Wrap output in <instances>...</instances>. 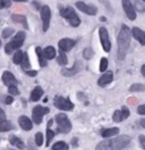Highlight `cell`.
Listing matches in <instances>:
<instances>
[{"instance_id":"5bb4252c","label":"cell","mask_w":145,"mask_h":150,"mask_svg":"<svg viewBox=\"0 0 145 150\" xmlns=\"http://www.w3.org/2000/svg\"><path fill=\"white\" fill-rule=\"evenodd\" d=\"M18 123H19V126L24 130V131H31L32 127H33V122L27 117V116H20L18 118Z\"/></svg>"},{"instance_id":"f1b7e54d","label":"cell","mask_w":145,"mask_h":150,"mask_svg":"<svg viewBox=\"0 0 145 150\" xmlns=\"http://www.w3.org/2000/svg\"><path fill=\"white\" fill-rule=\"evenodd\" d=\"M25 38H26V34H25V32H23V31H19L17 34L15 35V38H14V41H16V42H18V43L23 45V43H24V41H25Z\"/></svg>"},{"instance_id":"74e56055","label":"cell","mask_w":145,"mask_h":150,"mask_svg":"<svg viewBox=\"0 0 145 150\" xmlns=\"http://www.w3.org/2000/svg\"><path fill=\"white\" fill-rule=\"evenodd\" d=\"M13 33H14V30H13V28H6V30H4V32H2V38L7 39V38L10 37Z\"/></svg>"},{"instance_id":"7a4b0ae2","label":"cell","mask_w":145,"mask_h":150,"mask_svg":"<svg viewBox=\"0 0 145 150\" xmlns=\"http://www.w3.org/2000/svg\"><path fill=\"white\" fill-rule=\"evenodd\" d=\"M130 137L128 135H119L113 139H106L98 143L95 150H122L126 148L130 142Z\"/></svg>"},{"instance_id":"8d00e7d4","label":"cell","mask_w":145,"mask_h":150,"mask_svg":"<svg viewBox=\"0 0 145 150\" xmlns=\"http://www.w3.org/2000/svg\"><path fill=\"white\" fill-rule=\"evenodd\" d=\"M1 8H9L11 6V0H0Z\"/></svg>"},{"instance_id":"7402d4cb","label":"cell","mask_w":145,"mask_h":150,"mask_svg":"<svg viewBox=\"0 0 145 150\" xmlns=\"http://www.w3.org/2000/svg\"><path fill=\"white\" fill-rule=\"evenodd\" d=\"M11 19H13L15 23H20V24H23V26H24L25 28H28L27 22H26V17H25V16H23V15H19V14H14V15L11 16Z\"/></svg>"},{"instance_id":"d6a6232c","label":"cell","mask_w":145,"mask_h":150,"mask_svg":"<svg viewBox=\"0 0 145 150\" xmlns=\"http://www.w3.org/2000/svg\"><path fill=\"white\" fill-rule=\"evenodd\" d=\"M54 137V132L52 130H50V126L48 125V130H46V142H45V146H49L50 144V141L52 140V138Z\"/></svg>"},{"instance_id":"6da1fadb","label":"cell","mask_w":145,"mask_h":150,"mask_svg":"<svg viewBox=\"0 0 145 150\" xmlns=\"http://www.w3.org/2000/svg\"><path fill=\"white\" fill-rule=\"evenodd\" d=\"M132 30L128 28L127 25H122L121 30L118 34L117 43H118V51H117V57L119 60H122L127 55L128 48L130 46V41H132Z\"/></svg>"},{"instance_id":"d4e9b609","label":"cell","mask_w":145,"mask_h":150,"mask_svg":"<svg viewBox=\"0 0 145 150\" xmlns=\"http://www.w3.org/2000/svg\"><path fill=\"white\" fill-rule=\"evenodd\" d=\"M23 57H24V52L22 51V50H17L16 52H15V55L13 57V62H14V64H20L22 63V60H23Z\"/></svg>"},{"instance_id":"836d02e7","label":"cell","mask_w":145,"mask_h":150,"mask_svg":"<svg viewBox=\"0 0 145 150\" xmlns=\"http://www.w3.org/2000/svg\"><path fill=\"white\" fill-rule=\"evenodd\" d=\"M107 68H108V59L103 57L100 62V72H106Z\"/></svg>"},{"instance_id":"7dc6e473","label":"cell","mask_w":145,"mask_h":150,"mask_svg":"<svg viewBox=\"0 0 145 150\" xmlns=\"http://www.w3.org/2000/svg\"><path fill=\"white\" fill-rule=\"evenodd\" d=\"M141 72H142L143 76H145V64L143 66H142V68H141Z\"/></svg>"},{"instance_id":"ac0fdd59","label":"cell","mask_w":145,"mask_h":150,"mask_svg":"<svg viewBox=\"0 0 145 150\" xmlns=\"http://www.w3.org/2000/svg\"><path fill=\"white\" fill-rule=\"evenodd\" d=\"M119 133V129L118 127H111V129H104L101 132V135L104 138V139H108L111 137H115Z\"/></svg>"},{"instance_id":"3957f363","label":"cell","mask_w":145,"mask_h":150,"mask_svg":"<svg viewBox=\"0 0 145 150\" xmlns=\"http://www.w3.org/2000/svg\"><path fill=\"white\" fill-rule=\"evenodd\" d=\"M56 123H57V130L60 133L67 134L72 130V123L69 121V118L67 117V115L63 112L56 115Z\"/></svg>"},{"instance_id":"8fae6325","label":"cell","mask_w":145,"mask_h":150,"mask_svg":"<svg viewBox=\"0 0 145 150\" xmlns=\"http://www.w3.org/2000/svg\"><path fill=\"white\" fill-rule=\"evenodd\" d=\"M82 63L81 62H76L75 63V65L72 66V68H63L61 69V74L63 76H67V77H69V76H74V75H76L82 69Z\"/></svg>"},{"instance_id":"f5cc1de1","label":"cell","mask_w":145,"mask_h":150,"mask_svg":"<svg viewBox=\"0 0 145 150\" xmlns=\"http://www.w3.org/2000/svg\"><path fill=\"white\" fill-rule=\"evenodd\" d=\"M30 150H33V149H30Z\"/></svg>"},{"instance_id":"2e32d148","label":"cell","mask_w":145,"mask_h":150,"mask_svg":"<svg viewBox=\"0 0 145 150\" xmlns=\"http://www.w3.org/2000/svg\"><path fill=\"white\" fill-rule=\"evenodd\" d=\"M112 80H113V73L109 71V72H106V73L98 80V84H99V86H106L107 84L111 83Z\"/></svg>"},{"instance_id":"60d3db41","label":"cell","mask_w":145,"mask_h":150,"mask_svg":"<svg viewBox=\"0 0 145 150\" xmlns=\"http://www.w3.org/2000/svg\"><path fill=\"white\" fill-rule=\"evenodd\" d=\"M137 112H138L139 115H145V105H141V106H138V108H137Z\"/></svg>"},{"instance_id":"ba28073f","label":"cell","mask_w":145,"mask_h":150,"mask_svg":"<svg viewBox=\"0 0 145 150\" xmlns=\"http://www.w3.org/2000/svg\"><path fill=\"white\" fill-rule=\"evenodd\" d=\"M41 13V19H42V23H43V32H46L49 25H50V19H51V9L49 6H42V8L40 10Z\"/></svg>"},{"instance_id":"681fc988","label":"cell","mask_w":145,"mask_h":150,"mask_svg":"<svg viewBox=\"0 0 145 150\" xmlns=\"http://www.w3.org/2000/svg\"><path fill=\"white\" fill-rule=\"evenodd\" d=\"M14 1H17V2H24V1H27V0H14Z\"/></svg>"},{"instance_id":"1f68e13d","label":"cell","mask_w":145,"mask_h":150,"mask_svg":"<svg viewBox=\"0 0 145 150\" xmlns=\"http://www.w3.org/2000/svg\"><path fill=\"white\" fill-rule=\"evenodd\" d=\"M94 55V51H93V49L92 48H85L84 49V51H83V57L85 58V59H91L92 57Z\"/></svg>"},{"instance_id":"f6af8a7d","label":"cell","mask_w":145,"mask_h":150,"mask_svg":"<svg viewBox=\"0 0 145 150\" xmlns=\"http://www.w3.org/2000/svg\"><path fill=\"white\" fill-rule=\"evenodd\" d=\"M4 120H6V114L0 108V121H4Z\"/></svg>"},{"instance_id":"d6986e66","label":"cell","mask_w":145,"mask_h":150,"mask_svg":"<svg viewBox=\"0 0 145 150\" xmlns=\"http://www.w3.org/2000/svg\"><path fill=\"white\" fill-rule=\"evenodd\" d=\"M42 94H43L42 88H41V86H36V88L33 89L30 99H31V101H37V100H40V98L42 97Z\"/></svg>"},{"instance_id":"816d5d0a","label":"cell","mask_w":145,"mask_h":150,"mask_svg":"<svg viewBox=\"0 0 145 150\" xmlns=\"http://www.w3.org/2000/svg\"><path fill=\"white\" fill-rule=\"evenodd\" d=\"M0 47H1V40H0Z\"/></svg>"},{"instance_id":"e575fe53","label":"cell","mask_w":145,"mask_h":150,"mask_svg":"<svg viewBox=\"0 0 145 150\" xmlns=\"http://www.w3.org/2000/svg\"><path fill=\"white\" fill-rule=\"evenodd\" d=\"M35 143L36 146H42L43 144V134L41 132H37L35 134Z\"/></svg>"},{"instance_id":"d590c367","label":"cell","mask_w":145,"mask_h":150,"mask_svg":"<svg viewBox=\"0 0 145 150\" xmlns=\"http://www.w3.org/2000/svg\"><path fill=\"white\" fill-rule=\"evenodd\" d=\"M135 6H136V10H137V11H141V13H144L145 11V5L143 4V2H141V1H136Z\"/></svg>"},{"instance_id":"bcb514c9","label":"cell","mask_w":145,"mask_h":150,"mask_svg":"<svg viewBox=\"0 0 145 150\" xmlns=\"http://www.w3.org/2000/svg\"><path fill=\"white\" fill-rule=\"evenodd\" d=\"M33 6L35 7L36 9H40V10H41V8H42V7L40 6V4H39V1H36V0H34V1H33Z\"/></svg>"},{"instance_id":"db71d44e","label":"cell","mask_w":145,"mask_h":150,"mask_svg":"<svg viewBox=\"0 0 145 150\" xmlns=\"http://www.w3.org/2000/svg\"><path fill=\"white\" fill-rule=\"evenodd\" d=\"M0 8H1V6H0Z\"/></svg>"},{"instance_id":"c3c4849f","label":"cell","mask_w":145,"mask_h":150,"mask_svg":"<svg viewBox=\"0 0 145 150\" xmlns=\"http://www.w3.org/2000/svg\"><path fill=\"white\" fill-rule=\"evenodd\" d=\"M141 126H142V127H144V129H145V118H143V120H141Z\"/></svg>"},{"instance_id":"4fadbf2b","label":"cell","mask_w":145,"mask_h":150,"mask_svg":"<svg viewBox=\"0 0 145 150\" xmlns=\"http://www.w3.org/2000/svg\"><path fill=\"white\" fill-rule=\"evenodd\" d=\"M2 82H4V84L7 85V86H10V85H16L18 83V81L16 80V77L13 75V73H10L9 71H6V72H4V74H2Z\"/></svg>"},{"instance_id":"f35d334b","label":"cell","mask_w":145,"mask_h":150,"mask_svg":"<svg viewBox=\"0 0 145 150\" xmlns=\"http://www.w3.org/2000/svg\"><path fill=\"white\" fill-rule=\"evenodd\" d=\"M8 92L10 94H13V96H16V94H18V89L16 85H10L8 88Z\"/></svg>"},{"instance_id":"ab89813d","label":"cell","mask_w":145,"mask_h":150,"mask_svg":"<svg viewBox=\"0 0 145 150\" xmlns=\"http://www.w3.org/2000/svg\"><path fill=\"white\" fill-rule=\"evenodd\" d=\"M121 112H122V115H124V120H126L127 117L129 116V109L127 108L126 106H124V107L121 108Z\"/></svg>"},{"instance_id":"4316f807","label":"cell","mask_w":145,"mask_h":150,"mask_svg":"<svg viewBox=\"0 0 145 150\" xmlns=\"http://www.w3.org/2000/svg\"><path fill=\"white\" fill-rule=\"evenodd\" d=\"M57 62H58V64H59V65H61V66L67 65L68 59H67V56L65 55V52H63V51H60L59 56L57 57Z\"/></svg>"},{"instance_id":"5b68a950","label":"cell","mask_w":145,"mask_h":150,"mask_svg":"<svg viewBox=\"0 0 145 150\" xmlns=\"http://www.w3.org/2000/svg\"><path fill=\"white\" fill-rule=\"evenodd\" d=\"M49 112H50V109H49L48 107H42V106H40V105L35 106V107L33 108V112H32L33 122L35 123V124H37V125L41 124L43 116L46 115V114H49Z\"/></svg>"},{"instance_id":"cb8c5ba5","label":"cell","mask_w":145,"mask_h":150,"mask_svg":"<svg viewBox=\"0 0 145 150\" xmlns=\"http://www.w3.org/2000/svg\"><path fill=\"white\" fill-rule=\"evenodd\" d=\"M10 130H11V123L7 120L0 121V132H7Z\"/></svg>"},{"instance_id":"8992f818","label":"cell","mask_w":145,"mask_h":150,"mask_svg":"<svg viewBox=\"0 0 145 150\" xmlns=\"http://www.w3.org/2000/svg\"><path fill=\"white\" fill-rule=\"evenodd\" d=\"M54 106L60 110H72L74 108V105L70 101V99L63 97H57L54 100Z\"/></svg>"},{"instance_id":"9c48e42d","label":"cell","mask_w":145,"mask_h":150,"mask_svg":"<svg viewBox=\"0 0 145 150\" xmlns=\"http://www.w3.org/2000/svg\"><path fill=\"white\" fill-rule=\"evenodd\" d=\"M121 4H122V8H124L126 16L130 21H134L136 18V10L133 4L130 2V0H121Z\"/></svg>"},{"instance_id":"b9f144b4","label":"cell","mask_w":145,"mask_h":150,"mask_svg":"<svg viewBox=\"0 0 145 150\" xmlns=\"http://www.w3.org/2000/svg\"><path fill=\"white\" fill-rule=\"evenodd\" d=\"M139 143H141V146H142V148L145 150V135H139Z\"/></svg>"},{"instance_id":"9a60e30c","label":"cell","mask_w":145,"mask_h":150,"mask_svg":"<svg viewBox=\"0 0 145 150\" xmlns=\"http://www.w3.org/2000/svg\"><path fill=\"white\" fill-rule=\"evenodd\" d=\"M132 33L134 39H136L142 46H145V32L143 30L138 28H132Z\"/></svg>"},{"instance_id":"484cf974","label":"cell","mask_w":145,"mask_h":150,"mask_svg":"<svg viewBox=\"0 0 145 150\" xmlns=\"http://www.w3.org/2000/svg\"><path fill=\"white\" fill-rule=\"evenodd\" d=\"M130 92H141V91H145V85L142 83H135L129 88Z\"/></svg>"},{"instance_id":"ee69618b","label":"cell","mask_w":145,"mask_h":150,"mask_svg":"<svg viewBox=\"0 0 145 150\" xmlns=\"http://www.w3.org/2000/svg\"><path fill=\"white\" fill-rule=\"evenodd\" d=\"M26 74L28 75V76H31V77H33V76H36L37 72H36V71H26Z\"/></svg>"},{"instance_id":"4dcf8cb0","label":"cell","mask_w":145,"mask_h":150,"mask_svg":"<svg viewBox=\"0 0 145 150\" xmlns=\"http://www.w3.org/2000/svg\"><path fill=\"white\" fill-rule=\"evenodd\" d=\"M112 120H113V122H116V123H119V122H121V121H124L122 112H121V110H116V112H113V115H112Z\"/></svg>"},{"instance_id":"f546056e","label":"cell","mask_w":145,"mask_h":150,"mask_svg":"<svg viewBox=\"0 0 145 150\" xmlns=\"http://www.w3.org/2000/svg\"><path fill=\"white\" fill-rule=\"evenodd\" d=\"M52 150H68V147L63 141H58L53 144Z\"/></svg>"},{"instance_id":"44dd1931","label":"cell","mask_w":145,"mask_h":150,"mask_svg":"<svg viewBox=\"0 0 145 150\" xmlns=\"http://www.w3.org/2000/svg\"><path fill=\"white\" fill-rule=\"evenodd\" d=\"M35 52H36V55H37V57H39V63H40V66H41V67H45V66H48L46 59H45L44 55H43V51L41 50V48L36 47Z\"/></svg>"},{"instance_id":"277c9868","label":"cell","mask_w":145,"mask_h":150,"mask_svg":"<svg viewBox=\"0 0 145 150\" xmlns=\"http://www.w3.org/2000/svg\"><path fill=\"white\" fill-rule=\"evenodd\" d=\"M60 15H61V17L66 18L68 22H69V24L72 25V28H77V26H80V24H81V19H80V17H78V15L76 14V11L72 9V7L68 6V7H66L65 9H61Z\"/></svg>"},{"instance_id":"ffe728a7","label":"cell","mask_w":145,"mask_h":150,"mask_svg":"<svg viewBox=\"0 0 145 150\" xmlns=\"http://www.w3.org/2000/svg\"><path fill=\"white\" fill-rule=\"evenodd\" d=\"M43 55H44L46 60H51V59H53L54 57H56V49H54V47H52V46H48V47L43 50Z\"/></svg>"},{"instance_id":"83f0119b","label":"cell","mask_w":145,"mask_h":150,"mask_svg":"<svg viewBox=\"0 0 145 150\" xmlns=\"http://www.w3.org/2000/svg\"><path fill=\"white\" fill-rule=\"evenodd\" d=\"M20 65H22V67H23L25 71H28V69H30V67H31V63H30V59H28V55H27V52H24V57H23V60H22Z\"/></svg>"},{"instance_id":"e0dca14e","label":"cell","mask_w":145,"mask_h":150,"mask_svg":"<svg viewBox=\"0 0 145 150\" xmlns=\"http://www.w3.org/2000/svg\"><path fill=\"white\" fill-rule=\"evenodd\" d=\"M23 45H20V43H18V42H16V41H10L9 43H7L6 45V48H5V51H6V54H11L13 51H17V50H19V48L22 47Z\"/></svg>"},{"instance_id":"7bdbcfd3","label":"cell","mask_w":145,"mask_h":150,"mask_svg":"<svg viewBox=\"0 0 145 150\" xmlns=\"http://www.w3.org/2000/svg\"><path fill=\"white\" fill-rule=\"evenodd\" d=\"M14 101V98L11 97V96H8V97H6V100H5V103H7V105H10V103H13Z\"/></svg>"},{"instance_id":"f907efd6","label":"cell","mask_w":145,"mask_h":150,"mask_svg":"<svg viewBox=\"0 0 145 150\" xmlns=\"http://www.w3.org/2000/svg\"><path fill=\"white\" fill-rule=\"evenodd\" d=\"M101 22H106V17H101Z\"/></svg>"},{"instance_id":"52a82bcc","label":"cell","mask_w":145,"mask_h":150,"mask_svg":"<svg viewBox=\"0 0 145 150\" xmlns=\"http://www.w3.org/2000/svg\"><path fill=\"white\" fill-rule=\"evenodd\" d=\"M99 34H100V40H101V45L102 48L106 52H109L111 50V42H110V39H109V33L106 28H100L99 30Z\"/></svg>"},{"instance_id":"7c38bea8","label":"cell","mask_w":145,"mask_h":150,"mask_svg":"<svg viewBox=\"0 0 145 150\" xmlns=\"http://www.w3.org/2000/svg\"><path fill=\"white\" fill-rule=\"evenodd\" d=\"M75 43H76L75 40L69 39V38H65V39L59 41L58 46L60 48V51H69V50L75 46Z\"/></svg>"},{"instance_id":"603a6c76","label":"cell","mask_w":145,"mask_h":150,"mask_svg":"<svg viewBox=\"0 0 145 150\" xmlns=\"http://www.w3.org/2000/svg\"><path fill=\"white\" fill-rule=\"evenodd\" d=\"M10 143H11L13 146H15V147L19 148V149H25V144H24V142L20 140L19 138L15 137V135L10 137Z\"/></svg>"},{"instance_id":"30bf717a","label":"cell","mask_w":145,"mask_h":150,"mask_svg":"<svg viewBox=\"0 0 145 150\" xmlns=\"http://www.w3.org/2000/svg\"><path fill=\"white\" fill-rule=\"evenodd\" d=\"M76 7L81 10V11L87 14V15H91V16H94V15L96 14V11H98L95 6L86 5L84 1H77V2H76Z\"/></svg>"},{"instance_id":"11a10c76","label":"cell","mask_w":145,"mask_h":150,"mask_svg":"<svg viewBox=\"0 0 145 150\" xmlns=\"http://www.w3.org/2000/svg\"><path fill=\"white\" fill-rule=\"evenodd\" d=\"M143 1H145V0H143Z\"/></svg>"}]
</instances>
